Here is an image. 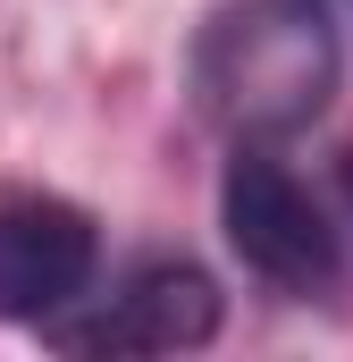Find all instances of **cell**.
<instances>
[{
  "instance_id": "obj_2",
  "label": "cell",
  "mask_w": 353,
  "mask_h": 362,
  "mask_svg": "<svg viewBox=\"0 0 353 362\" xmlns=\"http://www.w3.org/2000/svg\"><path fill=\"white\" fill-rule=\"evenodd\" d=\"M219 228H227L236 262L277 295H328L337 286V228H328L320 194L269 144H236V160L219 169Z\"/></svg>"
},
{
  "instance_id": "obj_1",
  "label": "cell",
  "mask_w": 353,
  "mask_h": 362,
  "mask_svg": "<svg viewBox=\"0 0 353 362\" xmlns=\"http://www.w3.org/2000/svg\"><path fill=\"white\" fill-rule=\"evenodd\" d=\"M345 85V34L328 0H227L193 42V93L236 144L303 135Z\"/></svg>"
},
{
  "instance_id": "obj_5",
  "label": "cell",
  "mask_w": 353,
  "mask_h": 362,
  "mask_svg": "<svg viewBox=\"0 0 353 362\" xmlns=\"http://www.w3.org/2000/svg\"><path fill=\"white\" fill-rule=\"evenodd\" d=\"M345 202H353V152H345Z\"/></svg>"
},
{
  "instance_id": "obj_3",
  "label": "cell",
  "mask_w": 353,
  "mask_h": 362,
  "mask_svg": "<svg viewBox=\"0 0 353 362\" xmlns=\"http://www.w3.org/2000/svg\"><path fill=\"white\" fill-rule=\"evenodd\" d=\"M101 270V228L85 202L51 185H0V320L42 329L76 295H92Z\"/></svg>"
},
{
  "instance_id": "obj_4",
  "label": "cell",
  "mask_w": 353,
  "mask_h": 362,
  "mask_svg": "<svg viewBox=\"0 0 353 362\" xmlns=\"http://www.w3.org/2000/svg\"><path fill=\"white\" fill-rule=\"evenodd\" d=\"M219 278L202 262H143L118 295H101L85 320H42L59 354H193L219 337Z\"/></svg>"
}]
</instances>
